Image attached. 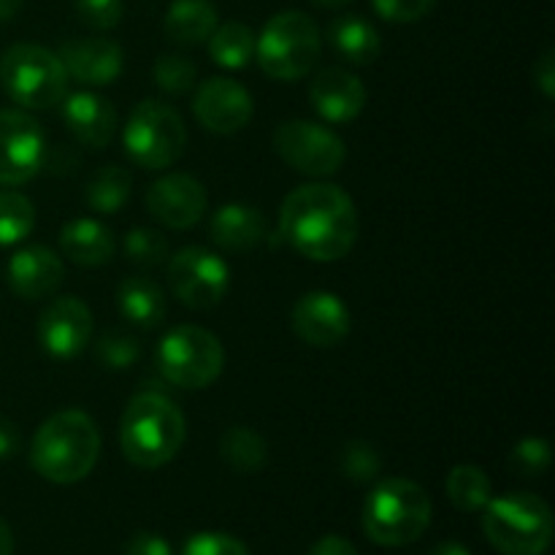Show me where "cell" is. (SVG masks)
I'll list each match as a JSON object with an SVG mask.
<instances>
[{
	"label": "cell",
	"mask_w": 555,
	"mask_h": 555,
	"mask_svg": "<svg viewBox=\"0 0 555 555\" xmlns=\"http://www.w3.org/2000/svg\"><path fill=\"white\" fill-rule=\"evenodd\" d=\"M280 236L309 260L318 263L341 260L356 247V204L336 184H301L282 204Z\"/></svg>",
	"instance_id": "1"
},
{
	"label": "cell",
	"mask_w": 555,
	"mask_h": 555,
	"mask_svg": "<svg viewBox=\"0 0 555 555\" xmlns=\"http://www.w3.org/2000/svg\"><path fill=\"white\" fill-rule=\"evenodd\" d=\"M101 431L81 410H63L41 423L30 444V464L54 486H74L95 469Z\"/></svg>",
	"instance_id": "2"
},
{
	"label": "cell",
	"mask_w": 555,
	"mask_h": 555,
	"mask_svg": "<svg viewBox=\"0 0 555 555\" xmlns=\"http://www.w3.org/2000/svg\"><path fill=\"white\" fill-rule=\"evenodd\" d=\"M188 439L182 410L163 393H139L128 401L119 421L125 459L139 469H160L177 459Z\"/></svg>",
	"instance_id": "3"
},
{
	"label": "cell",
	"mask_w": 555,
	"mask_h": 555,
	"mask_svg": "<svg viewBox=\"0 0 555 555\" xmlns=\"http://www.w3.org/2000/svg\"><path fill=\"white\" fill-rule=\"evenodd\" d=\"M361 524L374 545H412L426 534L431 524V499L415 480L388 477L377 482L363 502Z\"/></svg>",
	"instance_id": "4"
},
{
	"label": "cell",
	"mask_w": 555,
	"mask_h": 555,
	"mask_svg": "<svg viewBox=\"0 0 555 555\" xmlns=\"http://www.w3.org/2000/svg\"><path fill=\"white\" fill-rule=\"evenodd\" d=\"M482 534L502 555H545L553 542V513L537 493H507L482 507Z\"/></svg>",
	"instance_id": "5"
},
{
	"label": "cell",
	"mask_w": 555,
	"mask_h": 555,
	"mask_svg": "<svg viewBox=\"0 0 555 555\" xmlns=\"http://www.w3.org/2000/svg\"><path fill=\"white\" fill-rule=\"evenodd\" d=\"M320 57V30L304 11H280L255 36V60L276 81H296L312 74Z\"/></svg>",
	"instance_id": "6"
},
{
	"label": "cell",
	"mask_w": 555,
	"mask_h": 555,
	"mask_svg": "<svg viewBox=\"0 0 555 555\" xmlns=\"http://www.w3.org/2000/svg\"><path fill=\"white\" fill-rule=\"evenodd\" d=\"M0 85L22 108L60 106L68 95V74L54 52L38 43H14L0 57Z\"/></svg>",
	"instance_id": "7"
},
{
	"label": "cell",
	"mask_w": 555,
	"mask_h": 555,
	"mask_svg": "<svg viewBox=\"0 0 555 555\" xmlns=\"http://www.w3.org/2000/svg\"><path fill=\"white\" fill-rule=\"evenodd\" d=\"M157 366L163 377L184 390L209 388L225 366L222 341L198 325H177L157 345Z\"/></svg>",
	"instance_id": "8"
},
{
	"label": "cell",
	"mask_w": 555,
	"mask_h": 555,
	"mask_svg": "<svg viewBox=\"0 0 555 555\" xmlns=\"http://www.w3.org/2000/svg\"><path fill=\"white\" fill-rule=\"evenodd\" d=\"M122 144L135 166L146 171H163L182 157L188 146V130L171 106L150 98L130 112Z\"/></svg>",
	"instance_id": "9"
},
{
	"label": "cell",
	"mask_w": 555,
	"mask_h": 555,
	"mask_svg": "<svg viewBox=\"0 0 555 555\" xmlns=\"http://www.w3.org/2000/svg\"><path fill=\"white\" fill-rule=\"evenodd\" d=\"M274 150L282 160L307 177H331L345 166V141L331 128L309 119H287L274 130Z\"/></svg>",
	"instance_id": "10"
},
{
	"label": "cell",
	"mask_w": 555,
	"mask_h": 555,
	"mask_svg": "<svg viewBox=\"0 0 555 555\" xmlns=\"http://www.w3.org/2000/svg\"><path fill=\"white\" fill-rule=\"evenodd\" d=\"M168 280L179 301L190 309H215L231 287V269L206 247H184L168 260Z\"/></svg>",
	"instance_id": "11"
},
{
	"label": "cell",
	"mask_w": 555,
	"mask_h": 555,
	"mask_svg": "<svg viewBox=\"0 0 555 555\" xmlns=\"http://www.w3.org/2000/svg\"><path fill=\"white\" fill-rule=\"evenodd\" d=\"M47 139L30 114L0 112V184L20 188L43 168Z\"/></svg>",
	"instance_id": "12"
},
{
	"label": "cell",
	"mask_w": 555,
	"mask_h": 555,
	"mask_svg": "<svg viewBox=\"0 0 555 555\" xmlns=\"http://www.w3.org/2000/svg\"><path fill=\"white\" fill-rule=\"evenodd\" d=\"M43 352L54 361H74L92 341V312L74 296L54 298L36 325Z\"/></svg>",
	"instance_id": "13"
},
{
	"label": "cell",
	"mask_w": 555,
	"mask_h": 555,
	"mask_svg": "<svg viewBox=\"0 0 555 555\" xmlns=\"http://www.w3.org/2000/svg\"><path fill=\"white\" fill-rule=\"evenodd\" d=\"M293 331L309 347H336L347 339L352 318L347 304L328 291L304 293L291 312Z\"/></svg>",
	"instance_id": "14"
},
{
	"label": "cell",
	"mask_w": 555,
	"mask_h": 555,
	"mask_svg": "<svg viewBox=\"0 0 555 555\" xmlns=\"http://www.w3.org/2000/svg\"><path fill=\"white\" fill-rule=\"evenodd\" d=\"M193 112L206 130L217 135H231L247 128L253 119V95L238 81L225 76H211L195 92Z\"/></svg>",
	"instance_id": "15"
},
{
	"label": "cell",
	"mask_w": 555,
	"mask_h": 555,
	"mask_svg": "<svg viewBox=\"0 0 555 555\" xmlns=\"http://www.w3.org/2000/svg\"><path fill=\"white\" fill-rule=\"evenodd\" d=\"M146 209L160 225L184 231L198 225L206 211V190L190 173H166L146 190Z\"/></svg>",
	"instance_id": "16"
},
{
	"label": "cell",
	"mask_w": 555,
	"mask_h": 555,
	"mask_svg": "<svg viewBox=\"0 0 555 555\" xmlns=\"http://www.w3.org/2000/svg\"><path fill=\"white\" fill-rule=\"evenodd\" d=\"M68 79L90 87H106L122 74V47L112 38H70L57 52Z\"/></svg>",
	"instance_id": "17"
},
{
	"label": "cell",
	"mask_w": 555,
	"mask_h": 555,
	"mask_svg": "<svg viewBox=\"0 0 555 555\" xmlns=\"http://www.w3.org/2000/svg\"><path fill=\"white\" fill-rule=\"evenodd\" d=\"M60 114L70 135L90 150H103L117 133V112L112 101L92 90L65 95L60 101Z\"/></svg>",
	"instance_id": "18"
},
{
	"label": "cell",
	"mask_w": 555,
	"mask_h": 555,
	"mask_svg": "<svg viewBox=\"0 0 555 555\" xmlns=\"http://www.w3.org/2000/svg\"><path fill=\"white\" fill-rule=\"evenodd\" d=\"M63 260L54 249L43 247V244H33V247L20 249L9 258L5 266V280L9 287L25 301H38L57 291L63 282Z\"/></svg>",
	"instance_id": "19"
},
{
	"label": "cell",
	"mask_w": 555,
	"mask_h": 555,
	"mask_svg": "<svg viewBox=\"0 0 555 555\" xmlns=\"http://www.w3.org/2000/svg\"><path fill=\"white\" fill-rule=\"evenodd\" d=\"M309 101L325 122H352L366 106V87L345 68H323L309 85Z\"/></svg>",
	"instance_id": "20"
},
{
	"label": "cell",
	"mask_w": 555,
	"mask_h": 555,
	"mask_svg": "<svg viewBox=\"0 0 555 555\" xmlns=\"http://www.w3.org/2000/svg\"><path fill=\"white\" fill-rule=\"evenodd\" d=\"M209 233L225 253H249L266 238V217L255 206L225 204L211 217Z\"/></svg>",
	"instance_id": "21"
},
{
	"label": "cell",
	"mask_w": 555,
	"mask_h": 555,
	"mask_svg": "<svg viewBox=\"0 0 555 555\" xmlns=\"http://www.w3.org/2000/svg\"><path fill=\"white\" fill-rule=\"evenodd\" d=\"M60 249L74 263L85 266V269H98V266H106L114 258L117 242H114L112 231L101 220L79 217V220H70L68 225H63Z\"/></svg>",
	"instance_id": "22"
},
{
	"label": "cell",
	"mask_w": 555,
	"mask_h": 555,
	"mask_svg": "<svg viewBox=\"0 0 555 555\" xmlns=\"http://www.w3.org/2000/svg\"><path fill=\"white\" fill-rule=\"evenodd\" d=\"M328 38L334 52L350 65H372L383 52L377 27L358 14H345L331 22Z\"/></svg>",
	"instance_id": "23"
},
{
	"label": "cell",
	"mask_w": 555,
	"mask_h": 555,
	"mask_svg": "<svg viewBox=\"0 0 555 555\" xmlns=\"http://www.w3.org/2000/svg\"><path fill=\"white\" fill-rule=\"evenodd\" d=\"M117 309L139 328H157L168 314L166 293L146 276H128L117 287Z\"/></svg>",
	"instance_id": "24"
},
{
	"label": "cell",
	"mask_w": 555,
	"mask_h": 555,
	"mask_svg": "<svg viewBox=\"0 0 555 555\" xmlns=\"http://www.w3.org/2000/svg\"><path fill=\"white\" fill-rule=\"evenodd\" d=\"M217 25L220 22H217V9L211 0H173L171 9L166 11V20H163L166 36L182 47L209 41Z\"/></svg>",
	"instance_id": "25"
},
{
	"label": "cell",
	"mask_w": 555,
	"mask_h": 555,
	"mask_svg": "<svg viewBox=\"0 0 555 555\" xmlns=\"http://www.w3.org/2000/svg\"><path fill=\"white\" fill-rule=\"evenodd\" d=\"M220 455L238 475H258L269 461V444L255 428L233 426L220 437Z\"/></svg>",
	"instance_id": "26"
},
{
	"label": "cell",
	"mask_w": 555,
	"mask_h": 555,
	"mask_svg": "<svg viewBox=\"0 0 555 555\" xmlns=\"http://www.w3.org/2000/svg\"><path fill=\"white\" fill-rule=\"evenodd\" d=\"M130 190H133V177L128 168L108 163L87 184V206L98 215H117L128 204Z\"/></svg>",
	"instance_id": "27"
},
{
	"label": "cell",
	"mask_w": 555,
	"mask_h": 555,
	"mask_svg": "<svg viewBox=\"0 0 555 555\" xmlns=\"http://www.w3.org/2000/svg\"><path fill=\"white\" fill-rule=\"evenodd\" d=\"M444 491H448L453 507L461 509V513H482V507L493 499L491 477L475 464L453 466L448 480H444Z\"/></svg>",
	"instance_id": "28"
},
{
	"label": "cell",
	"mask_w": 555,
	"mask_h": 555,
	"mask_svg": "<svg viewBox=\"0 0 555 555\" xmlns=\"http://www.w3.org/2000/svg\"><path fill=\"white\" fill-rule=\"evenodd\" d=\"M209 54L220 68L242 70L255 57V33L242 22L217 25L209 36Z\"/></svg>",
	"instance_id": "29"
},
{
	"label": "cell",
	"mask_w": 555,
	"mask_h": 555,
	"mask_svg": "<svg viewBox=\"0 0 555 555\" xmlns=\"http://www.w3.org/2000/svg\"><path fill=\"white\" fill-rule=\"evenodd\" d=\"M36 228V206L16 190H0V247L20 244Z\"/></svg>",
	"instance_id": "30"
},
{
	"label": "cell",
	"mask_w": 555,
	"mask_h": 555,
	"mask_svg": "<svg viewBox=\"0 0 555 555\" xmlns=\"http://www.w3.org/2000/svg\"><path fill=\"white\" fill-rule=\"evenodd\" d=\"M339 469L356 486H366V482L377 480L379 472H383V455L377 453V448L369 442H347L339 453Z\"/></svg>",
	"instance_id": "31"
},
{
	"label": "cell",
	"mask_w": 555,
	"mask_h": 555,
	"mask_svg": "<svg viewBox=\"0 0 555 555\" xmlns=\"http://www.w3.org/2000/svg\"><path fill=\"white\" fill-rule=\"evenodd\" d=\"M125 255L130 263L141 266V269H155V266L166 263L168 238L155 228H133L125 236Z\"/></svg>",
	"instance_id": "32"
},
{
	"label": "cell",
	"mask_w": 555,
	"mask_h": 555,
	"mask_svg": "<svg viewBox=\"0 0 555 555\" xmlns=\"http://www.w3.org/2000/svg\"><path fill=\"white\" fill-rule=\"evenodd\" d=\"M155 85L160 87L168 95H188L195 87V79H198V70L190 63L188 57H179V54H163L157 57L155 70Z\"/></svg>",
	"instance_id": "33"
},
{
	"label": "cell",
	"mask_w": 555,
	"mask_h": 555,
	"mask_svg": "<svg viewBox=\"0 0 555 555\" xmlns=\"http://www.w3.org/2000/svg\"><path fill=\"white\" fill-rule=\"evenodd\" d=\"M139 341L135 336L125 334V331H106L101 339L95 341V358L101 366L112 369V372H122V369L133 366L139 361Z\"/></svg>",
	"instance_id": "34"
},
{
	"label": "cell",
	"mask_w": 555,
	"mask_h": 555,
	"mask_svg": "<svg viewBox=\"0 0 555 555\" xmlns=\"http://www.w3.org/2000/svg\"><path fill=\"white\" fill-rule=\"evenodd\" d=\"M551 461H553L551 442L540 437L520 439V442L513 448V453H509V466L524 477L545 475V472L551 469Z\"/></svg>",
	"instance_id": "35"
},
{
	"label": "cell",
	"mask_w": 555,
	"mask_h": 555,
	"mask_svg": "<svg viewBox=\"0 0 555 555\" xmlns=\"http://www.w3.org/2000/svg\"><path fill=\"white\" fill-rule=\"evenodd\" d=\"M76 14L90 30H114L122 22V0H76Z\"/></svg>",
	"instance_id": "36"
},
{
	"label": "cell",
	"mask_w": 555,
	"mask_h": 555,
	"mask_svg": "<svg viewBox=\"0 0 555 555\" xmlns=\"http://www.w3.org/2000/svg\"><path fill=\"white\" fill-rule=\"evenodd\" d=\"M377 16L393 25H412L434 11L437 0H372Z\"/></svg>",
	"instance_id": "37"
},
{
	"label": "cell",
	"mask_w": 555,
	"mask_h": 555,
	"mask_svg": "<svg viewBox=\"0 0 555 555\" xmlns=\"http://www.w3.org/2000/svg\"><path fill=\"white\" fill-rule=\"evenodd\" d=\"M182 555H249L242 540L222 531H204L184 545Z\"/></svg>",
	"instance_id": "38"
},
{
	"label": "cell",
	"mask_w": 555,
	"mask_h": 555,
	"mask_svg": "<svg viewBox=\"0 0 555 555\" xmlns=\"http://www.w3.org/2000/svg\"><path fill=\"white\" fill-rule=\"evenodd\" d=\"M122 555H171V545L155 531H139L130 537Z\"/></svg>",
	"instance_id": "39"
},
{
	"label": "cell",
	"mask_w": 555,
	"mask_h": 555,
	"mask_svg": "<svg viewBox=\"0 0 555 555\" xmlns=\"http://www.w3.org/2000/svg\"><path fill=\"white\" fill-rule=\"evenodd\" d=\"M534 85L540 87V92L547 98V101L555 98V52L553 49H547V52L534 63Z\"/></svg>",
	"instance_id": "40"
},
{
	"label": "cell",
	"mask_w": 555,
	"mask_h": 555,
	"mask_svg": "<svg viewBox=\"0 0 555 555\" xmlns=\"http://www.w3.org/2000/svg\"><path fill=\"white\" fill-rule=\"evenodd\" d=\"M309 555H358V551L350 540H345V537L328 534L323 537V540L314 542Z\"/></svg>",
	"instance_id": "41"
},
{
	"label": "cell",
	"mask_w": 555,
	"mask_h": 555,
	"mask_svg": "<svg viewBox=\"0 0 555 555\" xmlns=\"http://www.w3.org/2000/svg\"><path fill=\"white\" fill-rule=\"evenodd\" d=\"M20 428L9 421V417L0 415V461L11 459V455L20 453Z\"/></svg>",
	"instance_id": "42"
},
{
	"label": "cell",
	"mask_w": 555,
	"mask_h": 555,
	"mask_svg": "<svg viewBox=\"0 0 555 555\" xmlns=\"http://www.w3.org/2000/svg\"><path fill=\"white\" fill-rule=\"evenodd\" d=\"M0 555H14V534L3 518H0Z\"/></svg>",
	"instance_id": "43"
},
{
	"label": "cell",
	"mask_w": 555,
	"mask_h": 555,
	"mask_svg": "<svg viewBox=\"0 0 555 555\" xmlns=\"http://www.w3.org/2000/svg\"><path fill=\"white\" fill-rule=\"evenodd\" d=\"M431 555H472L469 547H464L461 542H439L437 547H434Z\"/></svg>",
	"instance_id": "44"
},
{
	"label": "cell",
	"mask_w": 555,
	"mask_h": 555,
	"mask_svg": "<svg viewBox=\"0 0 555 555\" xmlns=\"http://www.w3.org/2000/svg\"><path fill=\"white\" fill-rule=\"evenodd\" d=\"M22 3H25V0H0V22L11 20V16L22 9Z\"/></svg>",
	"instance_id": "45"
},
{
	"label": "cell",
	"mask_w": 555,
	"mask_h": 555,
	"mask_svg": "<svg viewBox=\"0 0 555 555\" xmlns=\"http://www.w3.org/2000/svg\"><path fill=\"white\" fill-rule=\"evenodd\" d=\"M314 5H323V9H345L352 0H312Z\"/></svg>",
	"instance_id": "46"
}]
</instances>
